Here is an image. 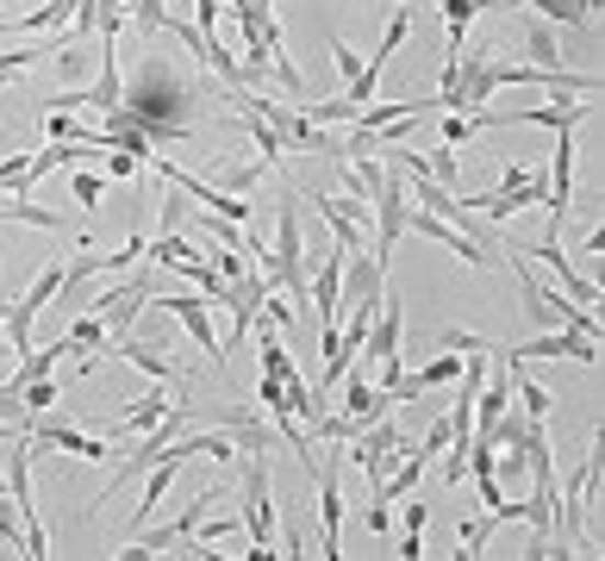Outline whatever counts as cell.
I'll use <instances>...</instances> for the list:
<instances>
[{
	"mask_svg": "<svg viewBox=\"0 0 605 561\" xmlns=\"http://www.w3.org/2000/svg\"><path fill=\"white\" fill-rule=\"evenodd\" d=\"M313 474H318V518H325L318 556H344V481H337V462L313 468Z\"/></svg>",
	"mask_w": 605,
	"mask_h": 561,
	"instance_id": "8fae6325",
	"label": "cell"
},
{
	"mask_svg": "<svg viewBox=\"0 0 605 561\" xmlns=\"http://www.w3.org/2000/svg\"><path fill=\"white\" fill-rule=\"evenodd\" d=\"M581 250L593 256V269H600V262H605V225H600V218H593V225H586V232H581Z\"/></svg>",
	"mask_w": 605,
	"mask_h": 561,
	"instance_id": "4dcf8cb0",
	"label": "cell"
},
{
	"mask_svg": "<svg viewBox=\"0 0 605 561\" xmlns=\"http://www.w3.org/2000/svg\"><path fill=\"white\" fill-rule=\"evenodd\" d=\"M132 25L150 38V32H163V25H169V7H163V0H132Z\"/></svg>",
	"mask_w": 605,
	"mask_h": 561,
	"instance_id": "d4e9b609",
	"label": "cell"
},
{
	"mask_svg": "<svg viewBox=\"0 0 605 561\" xmlns=\"http://www.w3.org/2000/svg\"><path fill=\"white\" fill-rule=\"evenodd\" d=\"M549 232L568 218V206H574V132H556V150H549Z\"/></svg>",
	"mask_w": 605,
	"mask_h": 561,
	"instance_id": "30bf717a",
	"label": "cell"
},
{
	"mask_svg": "<svg viewBox=\"0 0 605 561\" xmlns=\"http://www.w3.org/2000/svg\"><path fill=\"white\" fill-rule=\"evenodd\" d=\"M437 13H444V32H449V57L469 44V25L481 13H500V0H437Z\"/></svg>",
	"mask_w": 605,
	"mask_h": 561,
	"instance_id": "9a60e30c",
	"label": "cell"
},
{
	"mask_svg": "<svg viewBox=\"0 0 605 561\" xmlns=\"http://www.w3.org/2000/svg\"><path fill=\"white\" fill-rule=\"evenodd\" d=\"M400 556H406V561L425 556V530H406V537H400Z\"/></svg>",
	"mask_w": 605,
	"mask_h": 561,
	"instance_id": "d6a6232c",
	"label": "cell"
},
{
	"mask_svg": "<svg viewBox=\"0 0 605 561\" xmlns=\"http://www.w3.org/2000/svg\"><path fill=\"white\" fill-rule=\"evenodd\" d=\"M157 288H169V281H157V274L150 269H137L132 281H119V288H107V293H88V300H81V306L94 312L100 325H107V337H132L137 330V318H144V306H150V293Z\"/></svg>",
	"mask_w": 605,
	"mask_h": 561,
	"instance_id": "3957f363",
	"label": "cell"
},
{
	"mask_svg": "<svg viewBox=\"0 0 605 561\" xmlns=\"http://www.w3.org/2000/svg\"><path fill=\"white\" fill-rule=\"evenodd\" d=\"M362 524H369L374 537H388V530H393V505H381V500H369V512H362Z\"/></svg>",
	"mask_w": 605,
	"mask_h": 561,
	"instance_id": "1f68e13d",
	"label": "cell"
},
{
	"mask_svg": "<svg viewBox=\"0 0 605 561\" xmlns=\"http://www.w3.org/2000/svg\"><path fill=\"white\" fill-rule=\"evenodd\" d=\"M150 306L176 312L181 325H188V337L213 356V368H225V344L213 337V306H206V300H194V293H181V288H157V293H150Z\"/></svg>",
	"mask_w": 605,
	"mask_h": 561,
	"instance_id": "52a82bcc",
	"label": "cell"
},
{
	"mask_svg": "<svg viewBox=\"0 0 605 561\" xmlns=\"http://www.w3.org/2000/svg\"><path fill=\"white\" fill-rule=\"evenodd\" d=\"M20 406H25V418H44V412L57 406V374H38V381H25V388H20Z\"/></svg>",
	"mask_w": 605,
	"mask_h": 561,
	"instance_id": "44dd1931",
	"label": "cell"
},
{
	"mask_svg": "<svg viewBox=\"0 0 605 561\" xmlns=\"http://www.w3.org/2000/svg\"><path fill=\"white\" fill-rule=\"evenodd\" d=\"M0 218H13V225H38V232H51V237L63 232V218H57V213H44V206H25V200H0Z\"/></svg>",
	"mask_w": 605,
	"mask_h": 561,
	"instance_id": "7402d4cb",
	"label": "cell"
},
{
	"mask_svg": "<svg viewBox=\"0 0 605 561\" xmlns=\"http://www.w3.org/2000/svg\"><path fill=\"white\" fill-rule=\"evenodd\" d=\"M506 7H512V0H506ZM518 7H537V0H518Z\"/></svg>",
	"mask_w": 605,
	"mask_h": 561,
	"instance_id": "d590c367",
	"label": "cell"
},
{
	"mask_svg": "<svg viewBox=\"0 0 605 561\" xmlns=\"http://www.w3.org/2000/svg\"><path fill=\"white\" fill-rule=\"evenodd\" d=\"M0 330H7V300H0Z\"/></svg>",
	"mask_w": 605,
	"mask_h": 561,
	"instance_id": "e575fe53",
	"label": "cell"
},
{
	"mask_svg": "<svg viewBox=\"0 0 605 561\" xmlns=\"http://www.w3.org/2000/svg\"><path fill=\"white\" fill-rule=\"evenodd\" d=\"M32 456H38V444H32L25 430H13V437H7V500H13V512H20L25 556H32V561H44V556H51V537H44L38 500H32Z\"/></svg>",
	"mask_w": 605,
	"mask_h": 561,
	"instance_id": "7a4b0ae2",
	"label": "cell"
},
{
	"mask_svg": "<svg viewBox=\"0 0 605 561\" xmlns=\"http://www.w3.org/2000/svg\"><path fill=\"white\" fill-rule=\"evenodd\" d=\"M456 381H462V349H437V356L412 374L418 393H444V388H456Z\"/></svg>",
	"mask_w": 605,
	"mask_h": 561,
	"instance_id": "ac0fdd59",
	"label": "cell"
},
{
	"mask_svg": "<svg viewBox=\"0 0 605 561\" xmlns=\"http://www.w3.org/2000/svg\"><path fill=\"white\" fill-rule=\"evenodd\" d=\"M525 256H537L549 274H556V288L574 300V306H586V312H600V281H586V274H574V262H568V250L556 244V232H544L537 244H518Z\"/></svg>",
	"mask_w": 605,
	"mask_h": 561,
	"instance_id": "8992f818",
	"label": "cell"
},
{
	"mask_svg": "<svg viewBox=\"0 0 605 561\" xmlns=\"http://www.w3.org/2000/svg\"><path fill=\"white\" fill-rule=\"evenodd\" d=\"M406 32H412V13H406V7H400V13H393V20H388V38H381V51H374V69H388V57H393V51H400V44H406Z\"/></svg>",
	"mask_w": 605,
	"mask_h": 561,
	"instance_id": "603a6c76",
	"label": "cell"
},
{
	"mask_svg": "<svg viewBox=\"0 0 605 561\" xmlns=\"http://www.w3.org/2000/svg\"><path fill=\"white\" fill-rule=\"evenodd\" d=\"M113 356H125V362H132V368H144L150 381H181V368L169 362V356H163L157 344H144L137 330H132V337H119V344H113Z\"/></svg>",
	"mask_w": 605,
	"mask_h": 561,
	"instance_id": "2e32d148",
	"label": "cell"
},
{
	"mask_svg": "<svg viewBox=\"0 0 605 561\" xmlns=\"http://www.w3.org/2000/svg\"><path fill=\"white\" fill-rule=\"evenodd\" d=\"M100 169L113 175V181H132V175H137V169H144V162H137V156H132V150H100Z\"/></svg>",
	"mask_w": 605,
	"mask_h": 561,
	"instance_id": "83f0119b",
	"label": "cell"
},
{
	"mask_svg": "<svg viewBox=\"0 0 605 561\" xmlns=\"http://www.w3.org/2000/svg\"><path fill=\"white\" fill-rule=\"evenodd\" d=\"M581 119H593V100L568 94V100H549V106H518V113H488V132L493 125H549V132H574Z\"/></svg>",
	"mask_w": 605,
	"mask_h": 561,
	"instance_id": "9c48e42d",
	"label": "cell"
},
{
	"mask_svg": "<svg viewBox=\"0 0 605 561\" xmlns=\"http://www.w3.org/2000/svg\"><path fill=\"white\" fill-rule=\"evenodd\" d=\"M332 57H337V69H344V81H350L356 69H362V57L350 51V38H344V32H332Z\"/></svg>",
	"mask_w": 605,
	"mask_h": 561,
	"instance_id": "f1b7e54d",
	"label": "cell"
},
{
	"mask_svg": "<svg viewBox=\"0 0 605 561\" xmlns=\"http://www.w3.org/2000/svg\"><path fill=\"white\" fill-rule=\"evenodd\" d=\"M406 232H412V237H430V244H444V250H456L462 262H469V269H493V256L481 250L469 232H456L449 218H437L430 206H406Z\"/></svg>",
	"mask_w": 605,
	"mask_h": 561,
	"instance_id": "ba28073f",
	"label": "cell"
},
{
	"mask_svg": "<svg viewBox=\"0 0 605 561\" xmlns=\"http://www.w3.org/2000/svg\"><path fill=\"white\" fill-rule=\"evenodd\" d=\"M25 437H32L38 449H63V456H76V462H113V456H119L107 437H88V430H76V425H57L51 412H44V418H32V425H25Z\"/></svg>",
	"mask_w": 605,
	"mask_h": 561,
	"instance_id": "5b68a950",
	"label": "cell"
},
{
	"mask_svg": "<svg viewBox=\"0 0 605 561\" xmlns=\"http://www.w3.org/2000/svg\"><path fill=\"white\" fill-rule=\"evenodd\" d=\"M262 169H269V162H237V169H225L219 188H225V194H250L256 181H262Z\"/></svg>",
	"mask_w": 605,
	"mask_h": 561,
	"instance_id": "484cf974",
	"label": "cell"
},
{
	"mask_svg": "<svg viewBox=\"0 0 605 561\" xmlns=\"http://www.w3.org/2000/svg\"><path fill=\"white\" fill-rule=\"evenodd\" d=\"M412 449H418L425 462H430V456H437V449H449V418H437V425L425 430V444H412Z\"/></svg>",
	"mask_w": 605,
	"mask_h": 561,
	"instance_id": "f546056e",
	"label": "cell"
},
{
	"mask_svg": "<svg viewBox=\"0 0 605 561\" xmlns=\"http://www.w3.org/2000/svg\"><path fill=\"white\" fill-rule=\"evenodd\" d=\"M344 381H350V388H337L332 400H344V412H350L356 425H374L381 412H393V400L374 388V381H362V374H356V362H350V374H344Z\"/></svg>",
	"mask_w": 605,
	"mask_h": 561,
	"instance_id": "4fadbf2b",
	"label": "cell"
},
{
	"mask_svg": "<svg viewBox=\"0 0 605 561\" xmlns=\"http://www.w3.org/2000/svg\"><path fill=\"white\" fill-rule=\"evenodd\" d=\"M244 530H250L256 549H275L281 542V518H275V486H269V456L262 449H244Z\"/></svg>",
	"mask_w": 605,
	"mask_h": 561,
	"instance_id": "277c9868",
	"label": "cell"
},
{
	"mask_svg": "<svg viewBox=\"0 0 605 561\" xmlns=\"http://www.w3.org/2000/svg\"><path fill=\"white\" fill-rule=\"evenodd\" d=\"M169 412H176V400L150 388V393H144V400H137V406H132V412H125V418H119V425H113V437H107V444L119 449V444H125V437H144V430H150V425H163Z\"/></svg>",
	"mask_w": 605,
	"mask_h": 561,
	"instance_id": "5bb4252c",
	"label": "cell"
},
{
	"mask_svg": "<svg viewBox=\"0 0 605 561\" xmlns=\"http://www.w3.org/2000/svg\"><path fill=\"white\" fill-rule=\"evenodd\" d=\"M256 269H262V281L269 288H281L288 300H306V274H313V262H306V232H300V194L281 200V213H275V244H256Z\"/></svg>",
	"mask_w": 605,
	"mask_h": 561,
	"instance_id": "6da1fadb",
	"label": "cell"
},
{
	"mask_svg": "<svg viewBox=\"0 0 605 561\" xmlns=\"http://www.w3.org/2000/svg\"><path fill=\"white\" fill-rule=\"evenodd\" d=\"M400 337H406L400 300H393V293H381V312H374V325H369V337H362V349H356V356H374V362H388V356H400Z\"/></svg>",
	"mask_w": 605,
	"mask_h": 561,
	"instance_id": "7c38bea8",
	"label": "cell"
},
{
	"mask_svg": "<svg viewBox=\"0 0 605 561\" xmlns=\"http://www.w3.org/2000/svg\"><path fill=\"white\" fill-rule=\"evenodd\" d=\"M69 188H76V206H81V213H94V206H100V194H107V181H100V175L88 169V162L76 169V181H69Z\"/></svg>",
	"mask_w": 605,
	"mask_h": 561,
	"instance_id": "cb8c5ba5",
	"label": "cell"
},
{
	"mask_svg": "<svg viewBox=\"0 0 605 561\" xmlns=\"http://www.w3.org/2000/svg\"><path fill=\"white\" fill-rule=\"evenodd\" d=\"M69 337H76V368H81V374L94 368V349H100V356L113 349V337H107V325H100L94 312H81L76 325H69Z\"/></svg>",
	"mask_w": 605,
	"mask_h": 561,
	"instance_id": "d6986e66",
	"label": "cell"
},
{
	"mask_svg": "<svg viewBox=\"0 0 605 561\" xmlns=\"http://www.w3.org/2000/svg\"><path fill=\"white\" fill-rule=\"evenodd\" d=\"M425 518H430V505L412 500V505H406V530H425Z\"/></svg>",
	"mask_w": 605,
	"mask_h": 561,
	"instance_id": "836d02e7",
	"label": "cell"
},
{
	"mask_svg": "<svg viewBox=\"0 0 605 561\" xmlns=\"http://www.w3.org/2000/svg\"><path fill=\"white\" fill-rule=\"evenodd\" d=\"M518 51H525L518 63H530V69H568V63H562V44H556V32H549L544 20H525V32H518Z\"/></svg>",
	"mask_w": 605,
	"mask_h": 561,
	"instance_id": "e0dca14e",
	"label": "cell"
},
{
	"mask_svg": "<svg viewBox=\"0 0 605 561\" xmlns=\"http://www.w3.org/2000/svg\"><path fill=\"white\" fill-rule=\"evenodd\" d=\"M425 169L444 181V188H456V144H437V150L425 156Z\"/></svg>",
	"mask_w": 605,
	"mask_h": 561,
	"instance_id": "4316f807",
	"label": "cell"
},
{
	"mask_svg": "<svg viewBox=\"0 0 605 561\" xmlns=\"http://www.w3.org/2000/svg\"><path fill=\"white\" fill-rule=\"evenodd\" d=\"M537 13H544V20L574 25V32H586V25H593V13H600V0H537Z\"/></svg>",
	"mask_w": 605,
	"mask_h": 561,
	"instance_id": "ffe728a7",
	"label": "cell"
}]
</instances>
